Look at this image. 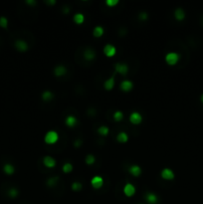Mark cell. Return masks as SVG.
<instances>
[{"label": "cell", "mask_w": 203, "mask_h": 204, "mask_svg": "<svg viewBox=\"0 0 203 204\" xmlns=\"http://www.w3.org/2000/svg\"><path fill=\"white\" fill-rule=\"evenodd\" d=\"M58 138H59L58 134L55 130H50V132H48L46 134L44 140H45V143H48V145H53V143H55L58 140Z\"/></svg>", "instance_id": "1"}, {"label": "cell", "mask_w": 203, "mask_h": 204, "mask_svg": "<svg viewBox=\"0 0 203 204\" xmlns=\"http://www.w3.org/2000/svg\"><path fill=\"white\" fill-rule=\"evenodd\" d=\"M178 60H179V55L175 52H170V53L166 54V56H165L166 63L168 65H170V66H173V65L176 64L178 62Z\"/></svg>", "instance_id": "2"}, {"label": "cell", "mask_w": 203, "mask_h": 204, "mask_svg": "<svg viewBox=\"0 0 203 204\" xmlns=\"http://www.w3.org/2000/svg\"><path fill=\"white\" fill-rule=\"evenodd\" d=\"M116 52H117V49L115 47L114 45L112 44H107L105 46V48H104V53H105V55L107 57H112L116 55Z\"/></svg>", "instance_id": "3"}, {"label": "cell", "mask_w": 203, "mask_h": 204, "mask_svg": "<svg viewBox=\"0 0 203 204\" xmlns=\"http://www.w3.org/2000/svg\"><path fill=\"white\" fill-rule=\"evenodd\" d=\"M115 69H116V72H117L120 75H127L128 72V65L123 63H117L116 66H115Z\"/></svg>", "instance_id": "4"}, {"label": "cell", "mask_w": 203, "mask_h": 204, "mask_svg": "<svg viewBox=\"0 0 203 204\" xmlns=\"http://www.w3.org/2000/svg\"><path fill=\"white\" fill-rule=\"evenodd\" d=\"M160 175L163 179H166V180H171V179L174 178L173 171L171 169H169V168H164V169L161 170Z\"/></svg>", "instance_id": "5"}, {"label": "cell", "mask_w": 203, "mask_h": 204, "mask_svg": "<svg viewBox=\"0 0 203 204\" xmlns=\"http://www.w3.org/2000/svg\"><path fill=\"white\" fill-rule=\"evenodd\" d=\"M91 184H92V186L94 187V188L99 189V188H101V187L103 186L104 179H103V177H101V176H95V177L92 178Z\"/></svg>", "instance_id": "6"}, {"label": "cell", "mask_w": 203, "mask_h": 204, "mask_svg": "<svg viewBox=\"0 0 203 204\" xmlns=\"http://www.w3.org/2000/svg\"><path fill=\"white\" fill-rule=\"evenodd\" d=\"M142 121V118H141V115L139 113H136V111H134V113L130 114V122L131 124H141Z\"/></svg>", "instance_id": "7"}, {"label": "cell", "mask_w": 203, "mask_h": 204, "mask_svg": "<svg viewBox=\"0 0 203 204\" xmlns=\"http://www.w3.org/2000/svg\"><path fill=\"white\" fill-rule=\"evenodd\" d=\"M123 193H125V194L128 197L133 196L134 193H136V187H134L133 184L127 183L125 185V187H123Z\"/></svg>", "instance_id": "8"}, {"label": "cell", "mask_w": 203, "mask_h": 204, "mask_svg": "<svg viewBox=\"0 0 203 204\" xmlns=\"http://www.w3.org/2000/svg\"><path fill=\"white\" fill-rule=\"evenodd\" d=\"M15 47L20 52H25L28 50V44L24 40H17L15 42Z\"/></svg>", "instance_id": "9"}, {"label": "cell", "mask_w": 203, "mask_h": 204, "mask_svg": "<svg viewBox=\"0 0 203 204\" xmlns=\"http://www.w3.org/2000/svg\"><path fill=\"white\" fill-rule=\"evenodd\" d=\"M43 163L46 167L53 168V167H55V165H56V160H55L53 157L48 156H45L43 158Z\"/></svg>", "instance_id": "10"}, {"label": "cell", "mask_w": 203, "mask_h": 204, "mask_svg": "<svg viewBox=\"0 0 203 204\" xmlns=\"http://www.w3.org/2000/svg\"><path fill=\"white\" fill-rule=\"evenodd\" d=\"M133 83H131L130 81H128V80H125V81H123L122 83H120V90L123 92H128V91H130L131 89H133Z\"/></svg>", "instance_id": "11"}, {"label": "cell", "mask_w": 203, "mask_h": 204, "mask_svg": "<svg viewBox=\"0 0 203 204\" xmlns=\"http://www.w3.org/2000/svg\"><path fill=\"white\" fill-rule=\"evenodd\" d=\"M128 172H130L131 175L138 177V176L141 175V168L139 167L138 165H131V166L128 168Z\"/></svg>", "instance_id": "12"}, {"label": "cell", "mask_w": 203, "mask_h": 204, "mask_svg": "<svg viewBox=\"0 0 203 204\" xmlns=\"http://www.w3.org/2000/svg\"><path fill=\"white\" fill-rule=\"evenodd\" d=\"M145 200L149 204H156L157 202V196L153 193H146L145 194Z\"/></svg>", "instance_id": "13"}, {"label": "cell", "mask_w": 203, "mask_h": 204, "mask_svg": "<svg viewBox=\"0 0 203 204\" xmlns=\"http://www.w3.org/2000/svg\"><path fill=\"white\" fill-rule=\"evenodd\" d=\"M174 16H175V19H176V20H179V21L183 20V19L185 18L184 10H183L182 8H177L174 12Z\"/></svg>", "instance_id": "14"}, {"label": "cell", "mask_w": 203, "mask_h": 204, "mask_svg": "<svg viewBox=\"0 0 203 204\" xmlns=\"http://www.w3.org/2000/svg\"><path fill=\"white\" fill-rule=\"evenodd\" d=\"M66 73H67V70L64 66H57L54 70V74L57 76V77H61V76H64Z\"/></svg>", "instance_id": "15"}, {"label": "cell", "mask_w": 203, "mask_h": 204, "mask_svg": "<svg viewBox=\"0 0 203 204\" xmlns=\"http://www.w3.org/2000/svg\"><path fill=\"white\" fill-rule=\"evenodd\" d=\"M95 56H96L95 51L92 50L91 48L87 49V50L85 51V53H84V58L86 60H88V61H91V60H93L95 58Z\"/></svg>", "instance_id": "16"}, {"label": "cell", "mask_w": 203, "mask_h": 204, "mask_svg": "<svg viewBox=\"0 0 203 204\" xmlns=\"http://www.w3.org/2000/svg\"><path fill=\"white\" fill-rule=\"evenodd\" d=\"M65 122L69 127H73L76 126L78 122H77V119L74 116H68L67 118H66V122Z\"/></svg>", "instance_id": "17"}, {"label": "cell", "mask_w": 203, "mask_h": 204, "mask_svg": "<svg viewBox=\"0 0 203 204\" xmlns=\"http://www.w3.org/2000/svg\"><path fill=\"white\" fill-rule=\"evenodd\" d=\"M114 86H115V78H114V76H112V77H111L109 79H108V80L105 82V84H104V87H105V89L108 90V91L112 90V88H114Z\"/></svg>", "instance_id": "18"}, {"label": "cell", "mask_w": 203, "mask_h": 204, "mask_svg": "<svg viewBox=\"0 0 203 204\" xmlns=\"http://www.w3.org/2000/svg\"><path fill=\"white\" fill-rule=\"evenodd\" d=\"M3 171L6 173V174L11 175V174L14 173L15 168L12 164H10V163H6V164H4V166H3Z\"/></svg>", "instance_id": "19"}, {"label": "cell", "mask_w": 203, "mask_h": 204, "mask_svg": "<svg viewBox=\"0 0 203 204\" xmlns=\"http://www.w3.org/2000/svg\"><path fill=\"white\" fill-rule=\"evenodd\" d=\"M117 141H119V143H127V141H128V135L125 134V132H120V134L117 135Z\"/></svg>", "instance_id": "20"}, {"label": "cell", "mask_w": 203, "mask_h": 204, "mask_svg": "<svg viewBox=\"0 0 203 204\" xmlns=\"http://www.w3.org/2000/svg\"><path fill=\"white\" fill-rule=\"evenodd\" d=\"M74 21L76 24H82L85 21V16L82 13H76L74 15Z\"/></svg>", "instance_id": "21"}, {"label": "cell", "mask_w": 203, "mask_h": 204, "mask_svg": "<svg viewBox=\"0 0 203 204\" xmlns=\"http://www.w3.org/2000/svg\"><path fill=\"white\" fill-rule=\"evenodd\" d=\"M103 34H104V28H103V27H101V26H97L94 29V31H93V35H94L95 37H97V38L103 36Z\"/></svg>", "instance_id": "22"}, {"label": "cell", "mask_w": 203, "mask_h": 204, "mask_svg": "<svg viewBox=\"0 0 203 204\" xmlns=\"http://www.w3.org/2000/svg\"><path fill=\"white\" fill-rule=\"evenodd\" d=\"M109 132V127H106V126H102V127H100L98 129V132H99V134H100L101 135H104V137L108 135Z\"/></svg>", "instance_id": "23"}, {"label": "cell", "mask_w": 203, "mask_h": 204, "mask_svg": "<svg viewBox=\"0 0 203 204\" xmlns=\"http://www.w3.org/2000/svg\"><path fill=\"white\" fill-rule=\"evenodd\" d=\"M53 94L51 93L50 91H45V92H43V94H42V99L44 101H50L53 99Z\"/></svg>", "instance_id": "24"}, {"label": "cell", "mask_w": 203, "mask_h": 204, "mask_svg": "<svg viewBox=\"0 0 203 204\" xmlns=\"http://www.w3.org/2000/svg\"><path fill=\"white\" fill-rule=\"evenodd\" d=\"M58 179H59L58 176H55V177H51V178H49L48 180H47V185H48V186H50V187L55 186V185H56V184H57V182H58Z\"/></svg>", "instance_id": "25"}, {"label": "cell", "mask_w": 203, "mask_h": 204, "mask_svg": "<svg viewBox=\"0 0 203 204\" xmlns=\"http://www.w3.org/2000/svg\"><path fill=\"white\" fill-rule=\"evenodd\" d=\"M63 171H64L65 173H69V172H71V171H72V169H73V165L71 164V163H69V162H67V163H65L64 165H63Z\"/></svg>", "instance_id": "26"}, {"label": "cell", "mask_w": 203, "mask_h": 204, "mask_svg": "<svg viewBox=\"0 0 203 204\" xmlns=\"http://www.w3.org/2000/svg\"><path fill=\"white\" fill-rule=\"evenodd\" d=\"M123 119V114L120 111H117L114 114V119L117 122H120Z\"/></svg>", "instance_id": "27"}, {"label": "cell", "mask_w": 203, "mask_h": 204, "mask_svg": "<svg viewBox=\"0 0 203 204\" xmlns=\"http://www.w3.org/2000/svg\"><path fill=\"white\" fill-rule=\"evenodd\" d=\"M8 26V20L6 17H4V16H1L0 17V27H2V28H7Z\"/></svg>", "instance_id": "28"}, {"label": "cell", "mask_w": 203, "mask_h": 204, "mask_svg": "<svg viewBox=\"0 0 203 204\" xmlns=\"http://www.w3.org/2000/svg\"><path fill=\"white\" fill-rule=\"evenodd\" d=\"M8 195H9L10 197L14 198L18 195V190L14 188V187H12V188H10L9 190H8Z\"/></svg>", "instance_id": "29"}, {"label": "cell", "mask_w": 203, "mask_h": 204, "mask_svg": "<svg viewBox=\"0 0 203 204\" xmlns=\"http://www.w3.org/2000/svg\"><path fill=\"white\" fill-rule=\"evenodd\" d=\"M95 160H96L95 156H92V154H89V156H86V163H87V164H89V165L93 164V163L95 162Z\"/></svg>", "instance_id": "30"}, {"label": "cell", "mask_w": 203, "mask_h": 204, "mask_svg": "<svg viewBox=\"0 0 203 204\" xmlns=\"http://www.w3.org/2000/svg\"><path fill=\"white\" fill-rule=\"evenodd\" d=\"M72 189L74 191H80L82 189V183H80V182H74L72 184Z\"/></svg>", "instance_id": "31"}, {"label": "cell", "mask_w": 203, "mask_h": 204, "mask_svg": "<svg viewBox=\"0 0 203 204\" xmlns=\"http://www.w3.org/2000/svg\"><path fill=\"white\" fill-rule=\"evenodd\" d=\"M106 3L108 6H115V5L119 4V0H107Z\"/></svg>", "instance_id": "32"}, {"label": "cell", "mask_w": 203, "mask_h": 204, "mask_svg": "<svg viewBox=\"0 0 203 204\" xmlns=\"http://www.w3.org/2000/svg\"><path fill=\"white\" fill-rule=\"evenodd\" d=\"M139 19H141V20H146V19H147V14L145 12L139 13Z\"/></svg>", "instance_id": "33"}, {"label": "cell", "mask_w": 203, "mask_h": 204, "mask_svg": "<svg viewBox=\"0 0 203 204\" xmlns=\"http://www.w3.org/2000/svg\"><path fill=\"white\" fill-rule=\"evenodd\" d=\"M26 3H27V4H29V5H33V4L36 3V2H35L34 0H27Z\"/></svg>", "instance_id": "34"}, {"label": "cell", "mask_w": 203, "mask_h": 204, "mask_svg": "<svg viewBox=\"0 0 203 204\" xmlns=\"http://www.w3.org/2000/svg\"><path fill=\"white\" fill-rule=\"evenodd\" d=\"M81 143H82V141H81L80 140H76V141H75V146H80V145H81Z\"/></svg>", "instance_id": "35"}, {"label": "cell", "mask_w": 203, "mask_h": 204, "mask_svg": "<svg viewBox=\"0 0 203 204\" xmlns=\"http://www.w3.org/2000/svg\"><path fill=\"white\" fill-rule=\"evenodd\" d=\"M46 3L47 4H55L56 3V1H55V0H51V1H46Z\"/></svg>", "instance_id": "36"}, {"label": "cell", "mask_w": 203, "mask_h": 204, "mask_svg": "<svg viewBox=\"0 0 203 204\" xmlns=\"http://www.w3.org/2000/svg\"><path fill=\"white\" fill-rule=\"evenodd\" d=\"M200 100H201V102L203 103V95H202V96H201V98H200Z\"/></svg>", "instance_id": "37"}]
</instances>
